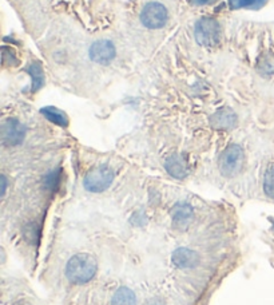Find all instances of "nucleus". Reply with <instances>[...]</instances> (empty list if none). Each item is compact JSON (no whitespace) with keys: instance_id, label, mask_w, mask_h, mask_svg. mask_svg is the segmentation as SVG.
Segmentation results:
<instances>
[{"instance_id":"7ed1b4c3","label":"nucleus","mask_w":274,"mask_h":305,"mask_svg":"<svg viewBox=\"0 0 274 305\" xmlns=\"http://www.w3.org/2000/svg\"><path fill=\"white\" fill-rule=\"evenodd\" d=\"M113 179L114 173L107 166H101V168L92 169L91 172L87 173L83 183H85V187L88 192L99 193V192L107 189L113 182Z\"/></svg>"},{"instance_id":"ddd939ff","label":"nucleus","mask_w":274,"mask_h":305,"mask_svg":"<svg viewBox=\"0 0 274 305\" xmlns=\"http://www.w3.org/2000/svg\"><path fill=\"white\" fill-rule=\"evenodd\" d=\"M42 114L46 116L47 120L51 121L55 125H59V126H67V118L63 112L60 110L55 109V107H46V109L42 110Z\"/></svg>"},{"instance_id":"aec40b11","label":"nucleus","mask_w":274,"mask_h":305,"mask_svg":"<svg viewBox=\"0 0 274 305\" xmlns=\"http://www.w3.org/2000/svg\"><path fill=\"white\" fill-rule=\"evenodd\" d=\"M19 305H20V304H19ZM21 305H26V304H21Z\"/></svg>"},{"instance_id":"9d476101","label":"nucleus","mask_w":274,"mask_h":305,"mask_svg":"<svg viewBox=\"0 0 274 305\" xmlns=\"http://www.w3.org/2000/svg\"><path fill=\"white\" fill-rule=\"evenodd\" d=\"M236 115L232 110L222 109L211 118V125L217 129H230L236 125Z\"/></svg>"},{"instance_id":"423d86ee","label":"nucleus","mask_w":274,"mask_h":305,"mask_svg":"<svg viewBox=\"0 0 274 305\" xmlns=\"http://www.w3.org/2000/svg\"><path fill=\"white\" fill-rule=\"evenodd\" d=\"M24 126L15 120L6 121L2 127V138H3L4 145H8V146H15V145L20 144L24 138Z\"/></svg>"},{"instance_id":"2eb2a0df","label":"nucleus","mask_w":274,"mask_h":305,"mask_svg":"<svg viewBox=\"0 0 274 305\" xmlns=\"http://www.w3.org/2000/svg\"><path fill=\"white\" fill-rule=\"evenodd\" d=\"M265 3V0H230L232 8H258Z\"/></svg>"},{"instance_id":"4468645a","label":"nucleus","mask_w":274,"mask_h":305,"mask_svg":"<svg viewBox=\"0 0 274 305\" xmlns=\"http://www.w3.org/2000/svg\"><path fill=\"white\" fill-rule=\"evenodd\" d=\"M264 190L270 198H274V165L269 166V169L265 173Z\"/></svg>"},{"instance_id":"1a4fd4ad","label":"nucleus","mask_w":274,"mask_h":305,"mask_svg":"<svg viewBox=\"0 0 274 305\" xmlns=\"http://www.w3.org/2000/svg\"><path fill=\"white\" fill-rule=\"evenodd\" d=\"M166 170L169 172V174H171L176 178H185L187 174V165L186 161L183 159L181 155L176 154L167 158V161L165 163Z\"/></svg>"},{"instance_id":"9b49d317","label":"nucleus","mask_w":274,"mask_h":305,"mask_svg":"<svg viewBox=\"0 0 274 305\" xmlns=\"http://www.w3.org/2000/svg\"><path fill=\"white\" fill-rule=\"evenodd\" d=\"M171 217L172 221L178 225L189 224L190 220L193 218V207L187 203H178L172 209Z\"/></svg>"},{"instance_id":"20e7f679","label":"nucleus","mask_w":274,"mask_h":305,"mask_svg":"<svg viewBox=\"0 0 274 305\" xmlns=\"http://www.w3.org/2000/svg\"><path fill=\"white\" fill-rule=\"evenodd\" d=\"M141 20L144 26L157 30L165 26L167 20V11L159 3H148L141 14Z\"/></svg>"},{"instance_id":"dca6fc26","label":"nucleus","mask_w":274,"mask_h":305,"mask_svg":"<svg viewBox=\"0 0 274 305\" xmlns=\"http://www.w3.org/2000/svg\"><path fill=\"white\" fill-rule=\"evenodd\" d=\"M30 73H31V77L34 78V90H38L39 86L42 84L43 82V71L40 68L39 64H32L30 67Z\"/></svg>"},{"instance_id":"f03ea898","label":"nucleus","mask_w":274,"mask_h":305,"mask_svg":"<svg viewBox=\"0 0 274 305\" xmlns=\"http://www.w3.org/2000/svg\"><path fill=\"white\" fill-rule=\"evenodd\" d=\"M243 163V151L238 145L229 146L219 158V169L223 176L232 177L241 170Z\"/></svg>"},{"instance_id":"0eeeda50","label":"nucleus","mask_w":274,"mask_h":305,"mask_svg":"<svg viewBox=\"0 0 274 305\" xmlns=\"http://www.w3.org/2000/svg\"><path fill=\"white\" fill-rule=\"evenodd\" d=\"M114 56H115V47L110 40H99L90 49V58L96 63H109L114 59Z\"/></svg>"},{"instance_id":"f8f14e48","label":"nucleus","mask_w":274,"mask_h":305,"mask_svg":"<svg viewBox=\"0 0 274 305\" xmlns=\"http://www.w3.org/2000/svg\"><path fill=\"white\" fill-rule=\"evenodd\" d=\"M137 298L129 288H120L113 297V305H135Z\"/></svg>"},{"instance_id":"39448f33","label":"nucleus","mask_w":274,"mask_h":305,"mask_svg":"<svg viewBox=\"0 0 274 305\" xmlns=\"http://www.w3.org/2000/svg\"><path fill=\"white\" fill-rule=\"evenodd\" d=\"M219 36V26L214 19H201L195 26V38L201 44L211 46L218 42Z\"/></svg>"},{"instance_id":"6ab92c4d","label":"nucleus","mask_w":274,"mask_h":305,"mask_svg":"<svg viewBox=\"0 0 274 305\" xmlns=\"http://www.w3.org/2000/svg\"><path fill=\"white\" fill-rule=\"evenodd\" d=\"M197 4H204V3H208L209 0H194Z\"/></svg>"},{"instance_id":"f257e3e1","label":"nucleus","mask_w":274,"mask_h":305,"mask_svg":"<svg viewBox=\"0 0 274 305\" xmlns=\"http://www.w3.org/2000/svg\"><path fill=\"white\" fill-rule=\"evenodd\" d=\"M96 273V263L88 254H77L68 261L66 268V276L71 283L85 284L91 280Z\"/></svg>"},{"instance_id":"a211bd4d","label":"nucleus","mask_w":274,"mask_h":305,"mask_svg":"<svg viewBox=\"0 0 274 305\" xmlns=\"http://www.w3.org/2000/svg\"><path fill=\"white\" fill-rule=\"evenodd\" d=\"M2 194L4 196V193H6V189H7V183H6V177L2 176Z\"/></svg>"},{"instance_id":"6e6552de","label":"nucleus","mask_w":274,"mask_h":305,"mask_svg":"<svg viewBox=\"0 0 274 305\" xmlns=\"http://www.w3.org/2000/svg\"><path fill=\"white\" fill-rule=\"evenodd\" d=\"M171 261L174 265L182 269H190V268L197 267L200 263V254L189 248H180L172 253Z\"/></svg>"},{"instance_id":"f3484780","label":"nucleus","mask_w":274,"mask_h":305,"mask_svg":"<svg viewBox=\"0 0 274 305\" xmlns=\"http://www.w3.org/2000/svg\"><path fill=\"white\" fill-rule=\"evenodd\" d=\"M144 305H165V302L162 301L161 298H150L144 302Z\"/></svg>"}]
</instances>
